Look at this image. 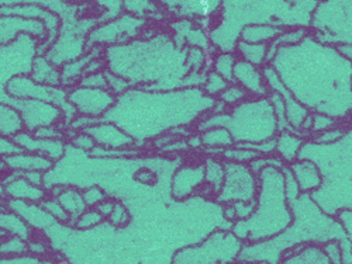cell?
<instances>
[{"instance_id": "obj_1", "label": "cell", "mask_w": 352, "mask_h": 264, "mask_svg": "<svg viewBox=\"0 0 352 264\" xmlns=\"http://www.w3.org/2000/svg\"><path fill=\"white\" fill-rule=\"evenodd\" d=\"M214 127L227 128L234 143H258L275 138L278 132L276 115L268 96L245 99L230 111L204 117L197 130L203 132Z\"/></svg>"}, {"instance_id": "obj_2", "label": "cell", "mask_w": 352, "mask_h": 264, "mask_svg": "<svg viewBox=\"0 0 352 264\" xmlns=\"http://www.w3.org/2000/svg\"><path fill=\"white\" fill-rule=\"evenodd\" d=\"M310 28L321 43L352 45V0H318Z\"/></svg>"}, {"instance_id": "obj_3", "label": "cell", "mask_w": 352, "mask_h": 264, "mask_svg": "<svg viewBox=\"0 0 352 264\" xmlns=\"http://www.w3.org/2000/svg\"><path fill=\"white\" fill-rule=\"evenodd\" d=\"M168 14L196 21L203 30L212 32L221 17L224 0H157Z\"/></svg>"}, {"instance_id": "obj_4", "label": "cell", "mask_w": 352, "mask_h": 264, "mask_svg": "<svg viewBox=\"0 0 352 264\" xmlns=\"http://www.w3.org/2000/svg\"><path fill=\"white\" fill-rule=\"evenodd\" d=\"M6 92L12 99H37L50 101L61 108L64 119L67 121V108L76 110L68 100V92L58 86H48L36 82L32 76L17 75L9 80L6 84Z\"/></svg>"}, {"instance_id": "obj_5", "label": "cell", "mask_w": 352, "mask_h": 264, "mask_svg": "<svg viewBox=\"0 0 352 264\" xmlns=\"http://www.w3.org/2000/svg\"><path fill=\"white\" fill-rule=\"evenodd\" d=\"M226 178L221 190L217 193V200L220 202H234V201H251L256 193V179L255 173L245 166V163L227 162L224 165Z\"/></svg>"}, {"instance_id": "obj_6", "label": "cell", "mask_w": 352, "mask_h": 264, "mask_svg": "<svg viewBox=\"0 0 352 264\" xmlns=\"http://www.w3.org/2000/svg\"><path fill=\"white\" fill-rule=\"evenodd\" d=\"M145 25L144 19L131 14H122L99 25L91 33L87 45H104V44H124L138 36Z\"/></svg>"}, {"instance_id": "obj_7", "label": "cell", "mask_w": 352, "mask_h": 264, "mask_svg": "<svg viewBox=\"0 0 352 264\" xmlns=\"http://www.w3.org/2000/svg\"><path fill=\"white\" fill-rule=\"evenodd\" d=\"M13 104L21 114L27 131L34 132L37 128L55 125L64 120L61 108L44 100L37 99H12Z\"/></svg>"}, {"instance_id": "obj_8", "label": "cell", "mask_w": 352, "mask_h": 264, "mask_svg": "<svg viewBox=\"0 0 352 264\" xmlns=\"http://www.w3.org/2000/svg\"><path fill=\"white\" fill-rule=\"evenodd\" d=\"M68 100L76 108L78 114H85L95 117L100 120L116 103L117 97L103 87L78 86L74 91L68 92Z\"/></svg>"}, {"instance_id": "obj_9", "label": "cell", "mask_w": 352, "mask_h": 264, "mask_svg": "<svg viewBox=\"0 0 352 264\" xmlns=\"http://www.w3.org/2000/svg\"><path fill=\"white\" fill-rule=\"evenodd\" d=\"M21 33L30 34L38 41L47 38V28L40 20L0 14V45L14 41Z\"/></svg>"}, {"instance_id": "obj_10", "label": "cell", "mask_w": 352, "mask_h": 264, "mask_svg": "<svg viewBox=\"0 0 352 264\" xmlns=\"http://www.w3.org/2000/svg\"><path fill=\"white\" fill-rule=\"evenodd\" d=\"M13 142L19 146L21 151L44 155L54 162L60 160L64 156L65 148H67V143L64 139L41 138L27 130L21 131L16 136H13Z\"/></svg>"}, {"instance_id": "obj_11", "label": "cell", "mask_w": 352, "mask_h": 264, "mask_svg": "<svg viewBox=\"0 0 352 264\" xmlns=\"http://www.w3.org/2000/svg\"><path fill=\"white\" fill-rule=\"evenodd\" d=\"M86 132L95 139L96 145L103 146V148L124 149L131 148L135 143V139H133V136L122 127L106 120H99L96 124L87 128Z\"/></svg>"}, {"instance_id": "obj_12", "label": "cell", "mask_w": 352, "mask_h": 264, "mask_svg": "<svg viewBox=\"0 0 352 264\" xmlns=\"http://www.w3.org/2000/svg\"><path fill=\"white\" fill-rule=\"evenodd\" d=\"M0 14L40 20L47 28V38H45L47 47L55 40V36L58 33V25H60V20H58L56 14L40 5H32V3H25V5L20 3V5H13V6L6 5V6L0 8Z\"/></svg>"}, {"instance_id": "obj_13", "label": "cell", "mask_w": 352, "mask_h": 264, "mask_svg": "<svg viewBox=\"0 0 352 264\" xmlns=\"http://www.w3.org/2000/svg\"><path fill=\"white\" fill-rule=\"evenodd\" d=\"M234 82L244 87L250 97H265L270 93L265 79H263L262 68L252 65L241 58H239L234 65Z\"/></svg>"}, {"instance_id": "obj_14", "label": "cell", "mask_w": 352, "mask_h": 264, "mask_svg": "<svg viewBox=\"0 0 352 264\" xmlns=\"http://www.w3.org/2000/svg\"><path fill=\"white\" fill-rule=\"evenodd\" d=\"M3 189L5 197L13 200H23L40 204L47 197V191L43 189V186L33 184L32 182L23 178V176L16 174L10 170L6 171V178L3 179Z\"/></svg>"}, {"instance_id": "obj_15", "label": "cell", "mask_w": 352, "mask_h": 264, "mask_svg": "<svg viewBox=\"0 0 352 264\" xmlns=\"http://www.w3.org/2000/svg\"><path fill=\"white\" fill-rule=\"evenodd\" d=\"M289 167L293 176H295L302 193H313L322 186V174L320 171V167L313 160H293Z\"/></svg>"}, {"instance_id": "obj_16", "label": "cell", "mask_w": 352, "mask_h": 264, "mask_svg": "<svg viewBox=\"0 0 352 264\" xmlns=\"http://www.w3.org/2000/svg\"><path fill=\"white\" fill-rule=\"evenodd\" d=\"M8 170H14V171H48L54 166V160L50 158L40 155V154H33V152H27V151H19L14 154H10L3 158Z\"/></svg>"}, {"instance_id": "obj_17", "label": "cell", "mask_w": 352, "mask_h": 264, "mask_svg": "<svg viewBox=\"0 0 352 264\" xmlns=\"http://www.w3.org/2000/svg\"><path fill=\"white\" fill-rule=\"evenodd\" d=\"M204 180V166L182 167L176 171L172 182V194L176 198L189 197L190 193Z\"/></svg>"}, {"instance_id": "obj_18", "label": "cell", "mask_w": 352, "mask_h": 264, "mask_svg": "<svg viewBox=\"0 0 352 264\" xmlns=\"http://www.w3.org/2000/svg\"><path fill=\"white\" fill-rule=\"evenodd\" d=\"M283 27L270 23H254L243 27L240 33V40L247 43H263L270 44L274 38H276L282 32Z\"/></svg>"}, {"instance_id": "obj_19", "label": "cell", "mask_w": 352, "mask_h": 264, "mask_svg": "<svg viewBox=\"0 0 352 264\" xmlns=\"http://www.w3.org/2000/svg\"><path fill=\"white\" fill-rule=\"evenodd\" d=\"M24 130L25 127L20 111L13 104L0 103V135L13 139V136Z\"/></svg>"}, {"instance_id": "obj_20", "label": "cell", "mask_w": 352, "mask_h": 264, "mask_svg": "<svg viewBox=\"0 0 352 264\" xmlns=\"http://www.w3.org/2000/svg\"><path fill=\"white\" fill-rule=\"evenodd\" d=\"M122 9L138 19H155L165 16L157 0H122Z\"/></svg>"}, {"instance_id": "obj_21", "label": "cell", "mask_w": 352, "mask_h": 264, "mask_svg": "<svg viewBox=\"0 0 352 264\" xmlns=\"http://www.w3.org/2000/svg\"><path fill=\"white\" fill-rule=\"evenodd\" d=\"M303 143V139L293 131H280V135L276 138L275 152L279 154L283 162L292 163L299 158V152Z\"/></svg>"}, {"instance_id": "obj_22", "label": "cell", "mask_w": 352, "mask_h": 264, "mask_svg": "<svg viewBox=\"0 0 352 264\" xmlns=\"http://www.w3.org/2000/svg\"><path fill=\"white\" fill-rule=\"evenodd\" d=\"M236 51L239 56L244 61H248L252 65L262 68L267 62V53H268V44L263 43H247L239 40L236 44Z\"/></svg>"}, {"instance_id": "obj_23", "label": "cell", "mask_w": 352, "mask_h": 264, "mask_svg": "<svg viewBox=\"0 0 352 264\" xmlns=\"http://www.w3.org/2000/svg\"><path fill=\"white\" fill-rule=\"evenodd\" d=\"M32 79L38 83L48 86H60L61 84V72L58 71L44 56H38L33 62Z\"/></svg>"}, {"instance_id": "obj_24", "label": "cell", "mask_w": 352, "mask_h": 264, "mask_svg": "<svg viewBox=\"0 0 352 264\" xmlns=\"http://www.w3.org/2000/svg\"><path fill=\"white\" fill-rule=\"evenodd\" d=\"M56 200L61 202L63 207L69 214L71 222H75V219L87 208L82 197V191L75 187H65L56 195Z\"/></svg>"}, {"instance_id": "obj_25", "label": "cell", "mask_w": 352, "mask_h": 264, "mask_svg": "<svg viewBox=\"0 0 352 264\" xmlns=\"http://www.w3.org/2000/svg\"><path fill=\"white\" fill-rule=\"evenodd\" d=\"M0 230L8 232L24 241L30 239V228L27 226V222L12 210L0 213Z\"/></svg>"}, {"instance_id": "obj_26", "label": "cell", "mask_w": 352, "mask_h": 264, "mask_svg": "<svg viewBox=\"0 0 352 264\" xmlns=\"http://www.w3.org/2000/svg\"><path fill=\"white\" fill-rule=\"evenodd\" d=\"M201 145L210 146V148H230L234 145V139L230 131L224 127H214L210 130L203 131L201 134Z\"/></svg>"}, {"instance_id": "obj_27", "label": "cell", "mask_w": 352, "mask_h": 264, "mask_svg": "<svg viewBox=\"0 0 352 264\" xmlns=\"http://www.w3.org/2000/svg\"><path fill=\"white\" fill-rule=\"evenodd\" d=\"M286 263H329L330 259L326 250L320 249L318 246H305L300 252L295 254H289L285 257Z\"/></svg>"}, {"instance_id": "obj_28", "label": "cell", "mask_w": 352, "mask_h": 264, "mask_svg": "<svg viewBox=\"0 0 352 264\" xmlns=\"http://www.w3.org/2000/svg\"><path fill=\"white\" fill-rule=\"evenodd\" d=\"M237 58L232 52H220L214 56L212 69H214L219 75H221L227 82H234V65H236Z\"/></svg>"}, {"instance_id": "obj_29", "label": "cell", "mask_w": 352, "mask_h": 264, "mask_svg": "<svg viewBox=\"0 0 352 264\" xmlns=\"http://www.w3.org/2000/svg\"><path fill=\"white\" fill-rule=\"evenodd\" d=\"M224 178H226L224 165H221L217 160L209 159L208 163L204 165V179H206L208 183H210V186L213 187V190H216V193L221 190Z\"/></svg>"}, {"instance_id": "obj_30", "label": "cell", "mask_w": 352, "mask_h": 264, "mask_svg": "<svg viewBox=\"0 0 352 264\" xmlns=\"http://www.w3.org/2000/svg\"><path fill=\"white\" fill-rule=\"evenodd\" d=\"M248 97H250V95L247 93V91L244 89V87H241L239 83H236V82L228 83V86L226 87V89L217 96V99L221 103H224L227 106V108H231L234 106H237L239 103L244 101Z\"/></svg>"}, {"instance_id": "obj_31", "label": "cell", "mask_w": 352, "mask_h": 264, "mask_svg": "<svg viewBox=\"0 0 352 264\" xmlns=\"http://www.w3.org/2000/svg\"><path fill=\"white\" fill-rule=\"evenodd\" d=\"M230 82H227L221 75H219L214 69H210L206 72V77H204L201 91L206 93L210 97H217L226 87L228 86Z\"/></svg>"}, {"instance_id": "obj_32", "label": "cell", "mask_w": 352, "mask_h": 264, "mask_svg": "<svg viewBox=\"0 0 352 264\" xmlns=\"http://www.w3.org/2000/svg\"><path fill=\"white\" fill-rule=\"evenodd\" d=\"M41 207L52 217V219L58 221V222H69V214L67 213V210L63 207L61 202L56 200V197L54 195H47L41 202H40Z\"/></svg>"}, {"instance_id": "obj_33", "label": "cell", "mask_w": 352, "mask_h": 264, "mask_svg": "<svg viewBox=\"0 0 352 264\" xmlns=\"http://www.w3.org/2000/svg\"><path fill=\"white\" fill-rule=\"evenodd\" d=\"M103 215L96 208L87 207L74 222V225L80 230H87L98 226L103 221Z\"/></svg>"}, {"instance_id": "obj_34", "label": "cell", "mask_w": 352, "mask_h": 264, "mask_svg": "<svg viewBox=\"0 0 352 264\" xmlns=\"http://www.w3.org/2000/svg\"><path fill=\"white\" fill-rule=\"evenodd\" d=\"M104 75H106V80H107V89L116 96L119 97L122 95H124L127 91H130V82L123 77L122 75H117L114 72H109V71H104Z\"/></svg>"}, {"instance_id": "obj_35", "label": "cell", "mask_w": 352, "mask_h": 264, "mask_svg": "<svg viewBox=\"0 0 352 264\" xmlns=\"http://www.w3.org/2000/svg\"><path fill=\"white\" fill-rule=\"evenodd\" d=\"M223 155L230 162H239V163H250L252 159L259 156L258 152H255L252 149H248V148H243V146H239V145H237V148L226 149L223 152Z\"/></svg>"}, {"instance_id": "obj_36", "label": "cell", "mask_w": 352, "mask_h": 264, "mask_svg": "<svg viewBox=\"0 0 352 264\" xmlns=\"http://www.w3.org/2000/svg\"><path fill=\"white\" fill-rule=\"evenodd\" d=\"M337 124V120L333 119L331 115L324 114V112H316L311 115V128L310 132L313 134H320L322 131H327L330 128H334Z\"/></svg>"}, {"instance_id": "obj_37", "label": "cell", "mask_w": 352, "mask_h": 264, "mask_svg": "<svg viewBox=\"0 0 352 264\" xmlns=\"http://www.w3.org/2000/svg\"><path fill=\"white\" fill-rule=\"evenodd\" d=\"M130 213L129 210L126 208V205L123 202H119L116 201L114 202V207H113V211L110 213V215L107 217V219L110 221L111 225L117 226V228H122V226H126L129 222H130Z\"/></svg>"}, {"instance_id": "obj_38", "label": "cell", "mask_w": 352, "mask_h": 264, "mask_svg": "<svg viewBox=\"0 0 352 264\" xmlns=\"http://www.w3.org/2000/svg\"><path fill=\"white\" fill-rule=\"evenodd\" d=\"M71 143L75 146L76 149H79V151H83V152H87L89 154L95 146H96V142H95V139L87 134L86 131H79V132H76L74 136H71Z\"/></svg>"}, {"instance_id": "obj_39", "label": "cell", "mask_w": 352, "mask_h": 264, "mask_svg": "<svg viewBox=\"0 0 352 264\" xmlns=\"http://www.w3.org/2000/svg\"><path fill=\"white\" fill-rule=\"evenodd\" d=\"M27 241L19 238V237H13L9 239H3L0 241V252L3 253H25L28 250L27 248Z\"/></svg>"}, {"instance_id": "obj_40", "label": "cell", "mask_w": 352, "mask_h": 264, "mask_svg": "<svg viewBox=\"0 0 352 264\" xmlns=\"http://www.w3.org/2000/svg\"><path fill=\"white\" fill-rule=\"evenodd\" d=\"M82 197L85 200L86 207L89 208H95L96 205L104 200L107 195L104 193V190H102L99 186H92V187H87L82 191Z\"/></svg>"}, {"instance_id": "obj_41", "label": "cell", "mask_w": 352, "mask_h": 264, "mask_svg": "<svg viewBox=\"0 0 352 264\" xmlns=\"http://www.w3.org/2000/svg\"><path fill=\"white\" fill-rule=\"evenodd\" d=\"M99 120L95 119V117L91 115H85V114H76L72 121L68 124L71 127V130L79 132V131H86L91 125L96 124Z\"/></svg>"}, {"instance_id": "obj_42", "label": "cell", "mask_w": 352, "mask_h": 264, "mask_svg": "<svg viewBox=\"0 0 352 264\" xmlns=\"http://www.w3.org/2000/svg\"><path fill=\"white\" fill-rule=\"evenodd\" d=\"M232 207L236 210V217L237 221H243L247 219L255 210V202L254 200L251 201H234Z\"/></svg>"}, {"instance_id": "obj_43", "label": "cell", "mask_w": 352, "mask_h": 264, "mask_svg": "<svg viewBox=\"0 0 352 264\" xmlns=\"http://www.w3.org/2000/svg\"><path fill=\"white\" fill-rule=\"evenodd\" d=\"M82 86H91V87H103V89H107V80L104 72H95V73H87L83 75L80 79Z\"/></svg>"}, {"instance_id": "obj_44", "label": "cell", "mask_w": 352, "mask_h": 264, "mask_svg": "<svg viewBox=\"0 0 352 264\" xmlns=\"http://www.w3.org/2000/svg\"><path fill=\"white\" fill-rule=\"evenodd\" d=\"M33 134L37 136H41V138H48V139H64L65 138L64 130L58 127L56 124L37 128Z\"/></svg>"}, {"instance_id": "obj_45", "label": "cell", "mask_w": 352, "mask_h": 264, "mask_svg": "<svg viewBox=\"0 0 352 264\" xmlns=\"http://www.w3.org/2000/svg\"><path fill=\"white\" fill-rule=\"evenodd\" d=\"M344 135V132L338 128H330L327 131H322L320 134H316L314 135V142L316 143H324V145H329V143H333L338 139H341V136Z\"/></svg>"}, {"instance_id": "obj_46", "label": "cell", "mask_w": 352, "mask_h": 264, "mask_svg": "<svg viewBox=\"0 0 352 264\" xmlns=\"http://www.w3.org/2000/svg\"><path fill=\"white\" fill-rule=\"evenodd\" d=\"M19 151H21V149L13 142V139L0 135V158H5L8 155L19 152Z\"/></svg>"}, {"instance_id": "obj_47", "label": "cell", "mask_w": 352, "mask_h": 264, "mask_svg": "<svg viewBox=\"0 0 352 264\" xmlns=\"http://www.w3.org/2000/svg\"><path fill=\"white\" fill-rule=\"evenodd\" d=\"M330 261L333 263H337V261H342V252H341V246L338 245V242H330L326 245L324 248Z\"/></svg>"}, {"instance_id": "obj_48", "label": "cell", "mask_w": 352, "mask_h": 264, "mask_svg": "<svg viewBox=\"0 0 352 264\" xmlns=\"http://www.w3.org/2000/svg\"><path fill=\"white\" fill-rule=\"evenodd\" d=\"M114 200H111V198H109V197H106L104 200H102L98 205H96V210L103 215V218H107L109 215H110V213L113 211V207H114Z\"/></svg>"}, {"instance_id": "obj_49", "label": "cell", "mask_w": 352, "mask_h": 264, "mask_svg": "<svg viewBox=\"0 0 352 264\" xmlns=\"http://www.w3.org/2000/svg\"><path fill=\"white\" fill-rule=\"evenodd\" d=\"M137 180L138 182H141V183H146V184H150V183H153L154 180H155V174L151 171V170H146V169H142V170H140V171H137Z\"/></svg>"}, {"instance_id": "obj_50", "label": "cell", "mask_w": 352, "mask_h": 264, "mask_svg": "<svg viewBox=\"0 0 352 264\" xmlns=\"http://www.w3.org/2000/svg\"><path fill=\"white\" fill-rule=\"evenodd\" d=\"M338 49H340L345 56H348L349 60H352V45H342V47H338Z\"/></svg>"}, {"instance_id": "obj_51", "label": "cell", "mask_w": 352, "mask_h": 264, "mask_svg": "<svg viewBox=\"0 0 352 264\" xmlns=\"http://www.w3.org/2000/svg\"><path fill=\"white\" fill-rule=\"evenodd\" d=\"M6 171H8V166H6L5 160H3V158H0V174L6 173Z\"/></svg>"}, {"instance_id": "obj_52", "label": "cell", "mask_w": 352, "mask_h": 264, "mask_svg": "<svg viewBox=\"0 0 352 264\" xmlns=\"http://www.w3.org/2000/svg\"><path fill=\"white\" fill-rule=\"evenodd\" d=\"M67 3H85V2H89V0H64Z\"/></svg>"}, {"instance_id": "obj_53", "label": "cell", "mask_w": 352, "mask_h": 264, "mask_svg": "<svg viewBox=\"0 0 352 264\" xmlns=\"http://www.w3.org/2000/svg\"><path fill=\"white\" fill-rule=\"evenodd\" d=\"M0 235H2V230H0Z\"/></svg>"}]
</instances>
